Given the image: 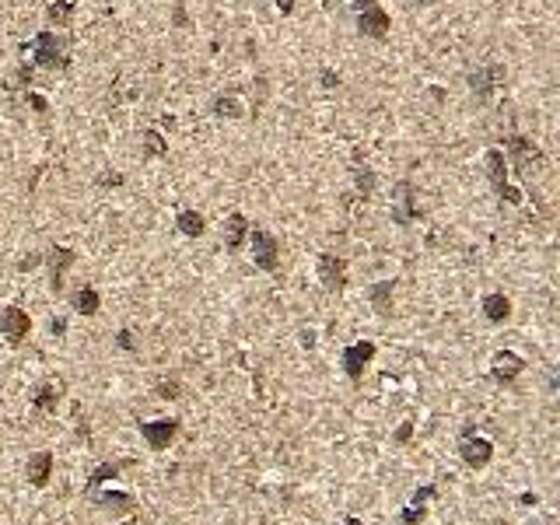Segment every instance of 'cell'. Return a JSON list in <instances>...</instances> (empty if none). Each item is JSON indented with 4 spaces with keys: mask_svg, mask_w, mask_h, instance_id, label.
I'll use <instances>...</instances> for the list:
<instances>
[{
    "mask_svg": "<svg viewBox=\"0 0 560 525\" xmlns=\"http://www.w3.org/2000/svg\"><path fill=\"white\" fill-rule=\"evenodd\" d=\"M32 53H36V56H32V63H36V67H43V71H60V67H67V63H70L67 46H63V39H60L53 28H46V32L36 36Z\"/></svg>",
    "mask_w": 560,
    "mask_h": 525,
    "instance_id": "6da1fadb",
    "label": "cell"
},
{
    "mask_svg": "<svg viewBox=\"0 0 560 525\" xmlns=\"http://www.w3.org/2000/svg\"><path fill=\"white\" fill-rule=\"evenodd\" d=\"M354 7H357V28H361V36L382 39L389 32V14L375 0H354Z\"/></svg>",
    "mask_w": 560,
    "mask_h": 525,
    "instance_id": "7a4b0ae2",
    "label": "cell"
},
{
    "mask_svg": "<svg viewBox=\"0 0 560 525\" xmlns=\"http://www.w3.org/2000/svg\"><path fill=\"white\" fill-rule=\"evenodd\" d=\"M74 263H78V252L67 249V245H53L46 252V270H49V291L53 294H63V277Z\"/></svg>",
    "mask_w": 560,
    "mask_h": 525,
    "instance_id": "3957f363",
    "label": "cell"
},
{
    "mask_svg": "<svg viewBox=\"0 0 560 525\" xmlns=\"http://www.w3.org/2000/svg\"><path fill=\"white\" fill-rule=\"evenodd\" d=\"M0 333H4V340H7L11 347L25 343V336L32 333V316H28L25 308H18V305H7L4 316H0Z\"/></svg>",
    "mask_w": 560,
    "mask_h": 525,
    "instance_id": "277c9868",
    "label": "cell"
},
{
    "mask_svg": "<svg viewBox=\"0 0 560 525\" xmlns=\"http://www.w3.org/2000/svg\"><path fill=\"white\" fill-rule=\"evenodd\" d=\"M253 263L263 274H273L280 266V252H277V239L263 228H253Z\"/></svg>",
    "mask_w": 560,
    "mask_h": 525,
    "instance_id": "5b68a950",
    "label": "cell"
},
{
    "mask_svg": "<svg viewBox=\"0 0 560 525\" xmlns=\"http://www.w3.org/2000/svg\"><path fill=\"white\" fill-rule=\"evenodd\" d=\"M315 270H319V281L326 291H333V294H340L347 284V263L340 256H333V252H322L319 259H315Z\"/></svg>",
    "mask_w": 560,
    "mask_h": 525,
    "instance_id": "8992f818",
    "label": "cell"
},
{
    "mask_svg": "<svg viewBox=\"0 0 560 525\" xmlns=\"http://www.w3.org/2000/svg\"><path fill=\"white\" fill-rule=\"evenodd\" d=\"M140 435H144V442L151 445L154 452H162V448H169V445L175 442L179 420H172V417H165V420H144V424H140Z\"/></svg>",
    "mask_w": 560,
    "mask_h": 525,
    "instance_id": "52a82bcc",
    "label": "cell"
},
{
    "mask_svg": "<svg viewBox=\"0 0 560 525\" xmlns=\"http://www.w3.org/2000/svg\"><path fill=\"white\" fill-rule=\"evenodd\" d=\"M522 368H525L522 354H515V350H497V354H494V361H490V375H494V382L512 385L518 375H522Z\"/></svg>",
    "mask_w": 560,
    "mask_h": 525,
    "instance_id": "ba28073f",
    "label": "cell"
},
{
    "mask_svg": "<svg viewBox=\"0 0 560 525\" xmlns=\"http://www.w3.org/2000/svg\"><path fill=\"white\" fill-rule=\"evenodd\" d=\"M459 452H463V459H466V466H473V469H483L490 459H494V442H487V438H476V435H463V445H459Z\"/></svg>",
    "mask_w": 560,
    "mask_h": 525,
    "instance_id": "9c48e42d",
    "label": "cell"
},
{
    "mask_svg": "<svg viewBox=\"0 0 560 525\" xmlns=\"http://www.w3.org/2000/svg\"><path fill=\"white\" fill-rule=\"evenodd\" d=\"M487 175H490V182L497 186V193L508 203H522V193H515V189L508 186V168H504L501 151H487Z\"/></svg>",
    "mask_w": 560,
    "mask_h": 525,
    "instance_id": "30bf717a",
    "label": "cell"
},
{
    "mask_svg": "<svg viewBox=\"0 0 560 525\" xmlns=\"http://www.w3.org/2000/svg\"><path fill=\"white\" fill-rule=\"evenodd\" d=\"M438 497V487L434 484H421L417 487V494H413V501H410V508H403L399 511V522L403 525H421L428 519V501Z\"/></svg>",
    "mask_w": 560,
    "mask_h": 525,
    "instance_id": "8fae6325",
    "label": "cell"
},
{
    "mask_svg": "<svg viewBox=\"0 0 560 525\" xmlns=\"http://www.w3.org/2000/svg\"><path fill=\"white\" fill-rule=\"evenodd\" d=\"M375 358V343L371 340H357V343H350L344 350V371L350 378H361L364 375V364Z\"/></svg>",
    "mask_w": 560,
    "mask_h": 525,
    "instance_id": "7c38bea8",
    "label": "cell"
},
{
    "mask_svg": "<svg viewBox=\"0 0 560 525\" xmlns=\"http://www.w3.org/2000/svg\"><path fill=\"white\" fill-rule=\"evenodd\" d=\"M417 214H421V210H417V189H413L410 182H399V186H396V207H392V221H396V224H410Z\"/></svg>",
    "mask_w": 560,
    "mask_h": 525,
    "instance_id": "4fadbf2b",
    "label": "cell"
},
{
    "mask_svg": "<svg viewBox=\"0 0 560 525\" xmlns=\"http://www.w3.org/2000/svg\"><path fill=\"white\" fill-rule=\"evenodd\" d=\"M508 147H512V158H515V172H529V168H536V165L543 162L539 147L529 137H512Z\"/></svg>",
    "mask_w": 560,
    "mask_h": 525,
    "instance_id": "5bb4252c",
    "label": "cell"
},
{
    "mask_svg": "<svg viewBox=\"0 0 560 525\" xmlns=\"http://www.w3.org/2000/svg\"><path fill=\"white\" fill-rule=\"evenodd\" d=\"M49 477H53V455H49V452H36V455L28 459L25 480H28L32 487H46L49 484Z\"/></svg>",
    "mask_w": 560,
    "mask_h": 525,
    "instance_id": "9a60e30c",
    "label": "cell"
},
{
    "mask_svg": "<svg viewBox=\"0 0 560 525\" xmlns=\"http://www.w3.org/2000/svg\"><path fill=\"white\" fill-rule=\"evenodd\" d=\"M74 11H78L74 0H49V7H46V21H49V28H70Z\"/></svg>",
    "mask_w": 560,
    "mask_h": 525,
    "instance_id": "2e32d148",
    "label": "cell"
},
{
    "mask_svg": "<svg viewBox=\"0 0 560 525\" xmlns=\"http://www.w3.org/2000/svg\"><path fill=\"white\" fill-rule=\"evenodd\" d=\"M501 78H504V71L490 63V67H483V71H473V74H470V88H473L480 98H487V95L497 88V81H501Z\"/></svg>",
    "mask_w": 560,
    "mask_h": 525,
    "instance_id": "e0dca14e",
    "label": "cell"
},
{
    "mask_svg": "<svg viewBox=\"0 0 560 525\" xmlns=\"http://www.w3.org/2000/svg\"><path fill=\"white\" fill-rule=\"evenodd\" d=\"M70 305L78 308V316H95V312L102 308V294H98L91 284H85V287H78V291L70 294Z\"/></svg>",
    "mask_w": 560,
    "mask_h": 525,
    "instance_id": "ac0fdd59",
    "label": "cell"
},
{
    "mask_svg": "<svg viewBox=\"0 0 560 525\" xmlns=\"http://www.w3.org/2000/svg\"><path fill=\"white\" fill-rule=\"evenodd\" d=\"M175 228H179L186 239H200V235L207 232V221H204L200 210H179V214H175Z\"/></svg>",
    "mask_w": 560,
    "mask_h": 525,
    "instance_id": "d6986e66",
    "label": "cell"
},
{
    "mask_svg": "<svg viewBox=\"0 0 560 525\" xmlns=\"http://www.w3.org/2000/svg\"><path fill=\"white\" fill-rule=\"evenodd\" d=\"M245 235H249V221H245L242 214H231V217L224 221V245L235 252L238 245L245 242Z\"/></svg>",
    "mask_w": 560,
    "mask_h": 525,
    "instance_id": "ffe728a7",
    "label": "cell"
},
{
    "mask_svg": "<svg viewBox=\"0 0 560 525\" xmlns=\"http://www.w3.org/2000/svg\"><path fill=\"white\" fill-rule=\"evenodd\" d=\"M133 466V459H120V462H102V466H95L91 469V477H88V490L98 484H105V480H112V477H120L123 469H130Z\"/></svg>",
    "mask_w": 560,
    "mask_h": 525,
    "instance_id": "44dd1931",
    "label": "cell"
},
{
    "mask_svg": "<svg viewBox=\"0 0 560 525\" xmlns=\"http://www.w3.org/2000/svg\"><path fill=\"white\" fill-rule=\"evenodd\" d=\"M483 316H487L490 323H504V319L512 316V301H508L504 294H487V298H483Z\"/></svg>",
    "mask_w": 560,
    "mask_h": 525,
    "instance_id": "7402d4cb",
    "label": "cell"
},
{
    "mask_svg": "<svg viewBox=\"0 0 560 525\" xmlns=\"http://www.w3.org/2000/svg\"><path fill=\"white\" fill-rule=\"evenodd\" d=\"M211 113H214L217 120H238L242 116V102L235 95H217L214 102H211Z\"/></svg>",
    "mask_w": 560,
    "mask_h": 525,
    "instance_id": "603a6c76",
    "label": "cell"
},
{
    "mask_svg": "<svg viewBox=\"0 0 560 525\" xmlns=\"http://www.w3.org/2000/svg\"><path fill=\"white\" fill-rule=\"evenodd\" d=\"M102 508L105 511H116V515H130L133 508H137V501L130 497V494H116V490H109V494H102Z\"/></svg>",
    "mask_w": 560,
    "mask_h": 525,
    "instance_id": "cb8c5ba5",
    "label": "cell"
},
{
    "mask_svg": "<svg viewBox=\"0 0 560 525\" xmlns=\"http://www.w3.org/2000/svg\"><path fill=\"white\" fill-rule=\"evenodd\" d=\"M392 287H396V281H382V284H375V287L368 291L375 312H386V316L392 312Z\"/></svg>",
    "mask_w": 560,
    "mask_h": 525,
    "instance_id": "d4e9b609",
    "label": "cell"
},
{
    "mask_svg": "<svg viewBox=\"0 0 560 525\" xmlns=\"http://www.w3.org/2000/svg\"><path fill=\"white\" fill-rule=\"evenodd\" d=\"M60 396H63V393H60L56 385H39V389L32 393V406H36V410H43V413H53L56 403H60Z\"/></svg>",
    "mask_w": 560,
    "mask_h": 525,
    "instance_id": "484cf974",
    "label": "cell"
},
{
    "mask_svg": "<svg viewBox=\"0 0 560 525\" xmlns=\"http://www.w3.org/2000/svg\"><path fill=\"white\" fill-rule=\"evenodd\" d=\"M165 151H169L165 133H162V130H154V126H147V130H144V155H147V158H162Z\"/></svg>",
    "mask_w": 560,
    "mask_h": 525,
    "instance_id": "4316f807",
    "label": "cell"
},
{
    "mask_svg": "<svg viewBox=\"0 0 560 525\" xmlns=\"http://www.w3.org/2000/svg\"><path fill=\"white\" fill-rule=\"evenodd\" d=\"M354 182H357V189H361L364 197L375 189V175H371L368 168H354Z\"/></svg>",
    "mask_w": 560,
    "mask_h": 525,
    "instance_id": "83f0119b",
    "label": "cell"
},
{
    "mask_svg": "<svg viewBox=\"0 0 560 525\" xmlns=\"http://www.w3.org/2000/svg\"><path fill=\"white\" fill-rule=\"evenodd\" d=\"M95 182H98L102 189H120V186H123V175H120V172H98Z\"/></svg>",
    "mask_w": 560,
    "mask_h": 525,
    "instance_id": "f1b7e54d",
    "label": "cell"
},
{
    "mask_svg": "<svg viewBox=\"0 0 560 525\" xmlns=\"http://www.w3.org/2000/svg\"><path fill=\"white\" fill-rule=\"evenodd\" d=\"M158 396H162V400H179V396H182V385L172 382V378H165V382H158Z\"/></svg>",
    "mask_w": 560,
    "mask_h": 525,
    "instance_id": "f546056e",
    "label": "cell"
},
{
    "mask_svg": "<svg viewBox=\"0 0 560 525\" xmlns=\"http://www.w3.org/2000/svg\"><path fill=\"white\" fill-rule=\"evenodd\" d=\"M43 263H46V252H28L25 259H18V270L28 274V270H36V266H43Z\"/></svg>",
    "mask_w": 560,
    "mask_h": 525,
    "instance_id": "4dcf8cb0",
    "label": "cell"
},
{
    "mask_svg": "<svg viewBox=\"0 0 560 525\" xmlns=\"http://www.w3.org/2000/svg\"><path fill=\"white\" fill-rule=\"evenodd\" d=\"M28 105H32V109H36L39 116H46V113H49V102H46L39 91H28Z\"/></svg>",
    "mask_w": 560,
    "mask_h": 525,
    "instance_id": "1f68e13d",
    "label": "cell"
},
{
    "mask_svg": "<svg viewBox=\"0 0 560 525\" xmlns=\"http://www.w3.org/2000/svg\"><path fill=\"white\" fill-rule=\"evenodd\" d=\"M413 438V420H406V424H399V431H396V442H410Z\"/></svg>",
    "mask_w": 560,
    "mask_h": 525,
    "instance_id": "d6a6232c",
    "label": "cell"
},
{
    "mask_svg": "<svg viewBox=\"0 0 560 525\" xmlns=\"http://www.w3.org/2000/svg\"><path fill=\"white\" fill-rule=\"evenodd\" d=\"M116 343H120L123 350H133V347H137V343H133V333H130V329H123V333L116 336Z\"/></svg>",
    "mask_w": 560,
    "mask_h": 525,
    "instance_id": "836d02e7",
    "label": "cell"
},
{
    "mask_svg": "<svg viewBox=\"0 0 560 525\" xmlns=\"http://www.w3.org/2000/svg\"><path fill=\"white\" fill-rule=\"evenodd\" d=\"M322 88H340V78L333 71H322Z\"/></svg>",
    "mask_w": 560,
    "mask_h": 525,
    "instance_id": "e575fe53",
    "label": "cell"
},
{
    "mask_svg": "<svg viewBox=\"0 0 560 525\" xmlns=\"http://www.w3.org/2000/svg\"><path fill=\"white\" fill-rule=\"evenodd\" d=\"M49 329H53V336H63V333H67V319H60V316H56V319L49 323Z\"/></svg>",
    "mask_w": 560,
    "mask_h": 525,
    "instance_id": "d590c367",
    "label": "cell"
},
{
    "mask_svg": "<svg viewBox=\"0 0 560 525\" xmlns=\"http://www.w3.org/2000/svg\"><path fill=\"white\" fill-rule=\"evenodd\" d=\"M302 347H315V333H312V329L302 333Z\"/></svg>",
    "mask_w": 560,
    "mask_h": 525,
    "instance_id": "8d00e7d4",
    "label": "cell"
},
{
    "mask_svg": "<svg viewBox=\"0 0 560 525\" xmlns=\"http://www.w3.org/2000/svg\"><path fill=\"white\" fill-rule=\"evenodd\" d=\"M277 7H280L284 14H291V11H295V0H277Z\"/></svg>",
    "mask_w": 560,
    "mask_h": 525,
    "instance_id": "74e56055",
    "label": "cell"
},
{
    "mask_svg": "<svg viewBox=\"0 0 560 525\" xmlns=\"http://www.w3.org/2000/svg\"><path fill=\"white\" fill-rule=\"evenodd\" d=\"M344 525H361V522H357V519H354V515H350V519H347Z\"/></svg>",
    "mask_w": 560,
    "mask_h": 525,
    "instance_id": "f35d334b",
    "label": "cell"
},
{
    "mask_svg": "<svg viewBox=\"0 0 560 525\" xmlns=\"http://www.w3.org/2000/svg\"><path fill=\"white\" fill-rule=\"evenodd\" d=\"M417 4H431V0H417Z\"/></svg>",
    "mask_w": 560,
    "mask_h": 525,
    "instance_id": "ab89813d",
    "label": "cell"
},
{
    "mask_svg": "<svg viewBox=\"0 0 560 525\" xmlns=\"http://www.w3.org/2000/svg\"><path fill=\"white\" fill-rule=\"evenodd\" d=\"M127 525H137V522H127Z\"/></svg>",
    "mask_w": 560,
    "mask_h": 525,
    "instance_id": "60d3db41",
    "label": "cell"
}]
</instances>
